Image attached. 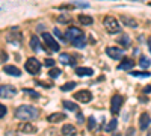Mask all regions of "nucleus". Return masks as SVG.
<instances>
[{
    "label": "nucleus",
    "instance_id": "nucleus-1",
    "mask_svg": "<svg viewBox=\"0 0 151 136\" xmlns=\"http://www.w3.org/2000/svg\"><path fill=\"white\" fill-rule=\"evenodd\" d=\"M65 38L67 41L73 42V45L79 47V48H83L86 45V35L82 29L79 27H68L67 29V33H65Z\"/></svg>",
    "mask_w": 151,
    "mask_h": 136
},
{
    "label": "nucleus",
    "instance_id": "nucleus-2",
    "mask_svg": "<svg viewBox=\"0 0 151 136\" xmlns=\"http://www.w3.org/2000/svg\"><path fill=\"white\" fill-rule=\"evenodd\" d=\"M38 115H40L38 109L33 106H29V104H23L15 110V118L21 119V122H30V121L36 119Z\"/></svg>",
    "mask_w": 151,
    "mask_h": 136
},
{
    "label": "nucleus",
    "instance_id": "nucleus-3",
    "mask_svg": "<svg viewBox=\"0 0 151 136\" xmlns=\"http://www.w3.org/2000/svg\"><path fill=\"white\" fill-rule=\"evenodd\" d=\"M103 24H104V29H106L109 33H118V32L121 30V26H119L118 20H116L115 17H112V15L104 17Z\"/></svg>",
    "mask_w": 151,
    "mask_h": 136
},
{
    "label": "nucleus",
    "instance_id": "nucleus-4",
    "mask_svg": "<svg viewBox=\"0 0 151 136\" xmlns=\"http://www.w3.org/2000/svg\"><path fill=\"white\" fill-rule=\"evenodd\" d=\"M26 71H29L30 74H40L41 73V62L36 58H29L26 60Z\"/></svg>",
    "mask_w": 151,
    "mask_h": 136
},
{
    "label": "nucleus",
    "instance_id": "nucleus-5",
    "mask_svg": "<svg viewBox=\"0 0 151 136\" xmlns=\"http://www.w3.org/2000/svg\"><path fill=\"white\" fill-rule=\"evenodd\" d=\"M42 40H44L45 45L50 48V52H59V44L55 41L53 35H50L48 32H44L42 33Z\"/></svg>",
    "mask_w": 151,
    "mask_h": 136
},
{
    "label": "nucleus",
    "instance_id": "nucleus-6",
    "mask_svg": "<svg viewBox=\"0 0 151 136\" xmlns=\"http://www.w3.org/2000/svg\"><path fill=\"white\" fill-rule=\"evenodd\" d=\"M121 104H122V97L121 95H113L112 100H110V112L113 115H118L119 110H121Z\"/></svg>",
    "mask_w": 151,
    "mask_h": 136
},
{
    "label": "nucleus",
    "instance_id": "nucleus-7",
    "mask_svg": "<svg viewBox=\"0 0 151 136\" xmlns=\"http://www.w3.org/2000/svg\"><path fill=\"white\" fill-rule=\"evenodd\" d=\"M74 100H77L80 103H89L92 100V94H91V91H88V89L77 91L74 94Z\"/></svg>",
    "mask_w": 151,
    "mask_h": 136
},
{
    "label": "nucleus",
    "instance_id": "nucleus-8",
    "mask_svg": "<svg viewBox=\"0 0 151 136\" xmlns=\"http://www.w3.org/2000/svg\"><path fill=\"white\" fill-rule=\"evenodd\" d=\"M17 94V89L12 85H2L0 86V98H12Z\"/></svg>",
    "mask_w": 151,
    "mask_h": 136
},
{
    "label": "nucleus",
    "instance_id": "nucleus-9",
    "mask_svg": "<svg viewBox=\"0 0 151 136\" xmlns=\"http://www.w3.org/2000/svg\"><path fill=\"white\" fill-rule=\"evenodd\" d=\"M106 53H107V56H109L110 59H116V60L124 56V52L121 50L119 47H107V48H106Z\"/></svg>",
    "mask_w": 151,
    "mask_h": 136
},
{
    "label": "nucleus",
    "instance_id": "nucleus-10",
    "mask_svg": "<svg viewBox=\"0 0 151 136\" xmlns=\"http://www.w3.org/2000/svg\"><path fill=\"white\" fill-rule=\"evenodd\" d=\"M6 40H8V42H11V44L20 45L21 41H23V35H21L20 32H11V33L6 35Z\"/></svg>",
    "mask_w": 151,
    "mask_h": 136
},
{
    "label": "nucleus",
    "instance_id": "nucleus-11",
    "mask_svg": "<svg viewBox=\"0 0 151 136\" xmlns=\"http://www.w3.org/2000/svg\"><path fill=\"white\" fill-rule=\"evenodd\" d=\"M59 60H60V64H64V65L76 67V59L71 55H68V53H60L59 55Z\"/></svg>",
    "mask_w": 151,
    "mask_h": 136
},
{
    "label": "nucleus",
    "instance_id": "nucleus-12",
    "mask_svg": "<svg viewBox=\"0 0 151 136\" xmlns=\"http://www.w3.org/2000/svg\"><path fill=\"white\" fill-rule=\"evenodd\" d=\"M133 67H134L133 59L124 58V59L121 60V64L118 65V70H122V71H130V70H133Z\"/></svg>",
    "mask_w": 151,
    "mask_h": 136
},
{
    "label": "nucleus",
    "instance_id": "nucleus-13",
    "mask_svg": "<svg viewBox=\"0 0 151 136\" xmlns=\"http://www.w3.org/2000/svg\"><path fill=\"white\" fill-rule=\"evenodd\" d=\"M18 132L20 133H35L36 127L32 124V122H21L18 126Z\"/></svg>",
    "mask_w": 151,
    "mask_h": 136
},
{
    "label": "nucleus",
    "instance_id": "nucleus-14",
    "mask_svg": "<svg viewBox=\"0 0 151 136\" xmlns=\"http://www.w3.org/2000/svg\"><path fill=\"white\" fill-rule=\"evenodd\" d=\"M64 119H67V115L62 114V112H55V114H50L47 117V121L48 122H60V121H64Z\"/></svg>",
    "mask_w": 151,
    "mask_h": 136
},
{
    "label": "nucleus",
    "instance_id": "nucleus-15",
    "mask_svg": "<svg viewBox=\"0 0 151 136\" xmlns=\"http://www.w3.org/2000/svg\"><path fill=\"white\" fill-rule=\"evenodd\" d=\"M76 74H77L79 77L92 76V74H94V70H92V68H88V67H77V68H76Z\"/></svg>",
    "mask_w": 151,
    "mask_h": 136
},
{
    "label": "nucleus",
    "instance_id": "nucleus-16",
    "mask_svg": "<svg viewBox=\"0 0 151 136\" xmlns=\"http://www.w3.org/2000/svg\"><path fill=\"white\" fill-rule=\"evenodd\" d=\"M150 124H151V118H150V115H148V114H142V115H141V119H139V127H141V130L148 129Z\"/></svg>",
    "mask_w": 151,
    "mask_h": 136
},
{
    "label": "nucleus",
    "instance_id": "nucleus-17",
    "mask_svg": "<svg viewBox=\"0 0 151 136\" xmlns=\"http://www.w3.org/2000/svg\"><path fill=\"white\" fill-rule=\"evenodd\" d=\"M121 23H124L127 27H136L137 26V23H136V20L134 18H132V17H129V15H121Z\"/></svg>",
    "mask_w": 151,
    "mask_h": 136
},
{
    "label": "nucleus",
    "instance_id": "nucleus-18",
    "mask_svg": "<svg viewBox=\"0 0 151 136\" xmlns=\"http://www.w3.org/2000/svg\"><path fill=\"white\" fill-rule=\"evenodd\" d=\"M3 71H5L6 74H9V76H15V77H20V76H21V71H20L17 67H12V65H6V67L3 68Z\"/></svg>",
    "mask_w": 151,
    "mask_h": 136
},
{
    "label": "nucleus",
    "instance_id": "nucleus-19",
    "mask_svg": "<svg viewBox=\"0 0 151 136\" xmlns=\"http://www.w3.org/2000/svg\"><path fill=\"white\" fill-rule=\"evenodd\" d=\"M77 20L80 21V24H83V26H91V24L94 23V18L89 17V15H85V14H80L77 17Z\"/></svg>",
    "mask_w": 151,
    "mask_h": 136
},
{
    "label": "nucleus",
    "instance_id": "nucleus-20",
    "mask_svg": "<svg viewBox=\"0 0 151 136\" xmlns=\"http://www.w3.org/2000/svg\"><path fill=\"white\" fill-rule=\"evenodd\" d=\"M30 48L33 52H40L41 50V42H40V40H38L36 35H33L30 38Z\"/></svg>",
    "mask_w": 151,
    "mask_h": 136
},
{
    "label": "nucleus",
    "instance_id": "nucleus-21",
    "mask_svg": "<svg viewBox=\"0 0 151 136\" xmlns=\"http://www.w3.org/2000/svg\"><path fill=\"white\" fill-rule=\"evenodd\" d=\"M62 133L67 135V136H73L76 133V127L73 124H65L64 127H62Z\"/></svg>",
    "mask_w": 151,
    "mask_h": 136
},
{
    "label": "nucleus",
    "instance_id": "nucleus-22",
    "mask_svg": "<svg viewBox=\"0 0 151 136\" xmlns=\"http://www.w3.org/2000/svg\"><path fill=\"white\" fill-rule=\"evenodd\" d=\"M62 104H64V107H65V109H68V110H73V112H77V110H79V106L76 104V103H73V101H68V100H65V101L62 103Z\"/></svg>",
    "mask_w": 151,
    "mask_h": 136
},
{
    "label": "nucleus",
    "instance_id": "nucleus-23",
    "mask_svg": "<svg viewBox=\"0 0 151 136\" xmlns=\"http://www.w3.org/2000/svg\"><path fill=\"white\" fill-rule=\"evenodd\" d=\"M76 82H68V83H65L64 86H60V91H64V92H68V91H73L74 88H76Z\"/></svg>",
    "mask_w": 151,
    "mask_h": 136
},
{
    "label": "nucleus",
    "instance_id": "nucleus-24",
    "mask_svg": "<svg viewBox=\"0 0 151 136\" xmlns=\"http://www.w3.org/2000/svg\"><path fill=\"white\" fill-rule=\"evenodd\" d=\"M116 126H118V121L116 119H110L107 124H106V132H113L116 129Z\"/></svg>",
    "mask_w": 151,
    "mask_h": 136
},
{
    "label": "nucleus",
    "instance_id": "nucleus-25",
    "mask_svg": "<svg viewBox=\"0 0 151 136\" xmlns=\"http://www.w3.org/2000/svg\"><path fill=\"white\" fill-rule=\"evenodd\" d=\"M23 94H27V95H29V97H32V98H38V97H40V94H38L36 91L29 89V88H24V89H23Z\"/></svg>",
    "mask_w": 151,
    "mask_h": 136
},
{
    "label": "nucleus",
    "instance_id": "nucleus-26",
    "mask_svg": "<svg viewBox=\"0 0 151 136\" xmlns=\"http://www.w3.org/2000/svg\"><path fill=\"white\" fill-rule=\"evenodd\" d=\"M132 76L134 77H150V73L148 71H141V73H137V71H130Z\"/></svg>",
    "mask_w": 151,
    "mask_h": 136
},
{
    "label": "nucleus",
    "instance_id": "nucleus-27",
    "mask_svg": "<svg viewBox=\"0 0 151 136\" xmlns=\"http://www.w3.org/2000/svg\"><path fill=\"white\" fill-rule=\"evenodd\" d=\"M118 42H119V44H122V45H125V47H127V45L130 44V38H129L127 35H121V38L118 40Z\"/></svg>",
    "mask_w": 151,
    "mask_h": 136
},
{
    "label": "nucleus",
    "instance_id": "nucleus-28",
    "mask_svg": "<svg viewBox=\"0 0 151 136\" xmlns=\"http://www.w3.org/2000/svg\"><path fill=\"white\" fill-rule=\"evenodd\" d=\"M139 64H141V67H142V68H148L151 62H150V59H148V58L142 56V58H141V60H139Z\"/></svg>",
    "mask_w": 151,
    "mask_h": 136
},
{
    "label": "nucleus",
    "instance_id": "nucleus-29",
    "mask_svg": "<svg viewBox=\"0 0 151 136\" xmlns=\"http://www.w3.org/2000/svg\"><path fill=\"white\" fill-rule=\"evenodd\" d=\"M48 74H50V77L56 79V77H59V76H60V70H58V68H52V70L48 71Z\"/></svg>",
    "mask_w": 151,
    "mask_h": 136
},
{
    "label": "nucleus",
    "instance_id": "nucleus-30",
    "mask_svg": "<svg viewBox=\"0 0 151 136\" xmlns=\"http://www.w3.org/2000/svg\"><path fill=\"white\" fill-rule=\"evenodd\" d=\"M44 64H45V67H48V68H55V59H52V58H47L45 60H44Z\"/></svg>",
    "mask_w": 151,
    "mask_h": 136
},
{
    "label": "nucleus",
    "instance_id": "nucleus-31",
    "mask_svg": "<svg viewBox=\"0 0 151 136\" xmlns=\"http://www.w3.org/2000/svg\"><path fill=\"white\" fill-rule=\"evenodd\" d=\"M8 60V53L5 50H0V64H3Z\"/></svg>",
    "mask_w": 151,
    "mask_h": 136
},
{
    "label": "nucleus",
    "instance_id": "nucleus-32",
    "mask_svg": "<svg viewBox=\"0 0 151 136\" xmlns=\"http://www.w3.org/2000/svg\"><path fill=\"white\" fill-rule=\"evenodd\" d=\"M94 127H95V118L91 117L89 119H88V129H89V130H94Z\"/></svg>",
    "mask_w": 151,
    "mask_h": 136
},
{
    "label": "nucleus",
    "instance_id": "nucleus-33",
    "mask_svg": "<svg viewBox=\"0 0 151 136\" xmlns=\"http://www.w3.org/2000/svg\"><path fill=\"white\" fill-rule=\"evenodd\" d=\"M53 32H55V35L58 36V38H59V40H60L62 42H65V41H67V38H65V36H64V35L60 33V30H59V29H55Z\"/></svg>",
    "mask_w": 151,
    "mask_h": 136
},
{
    "label": "nucleus",
    "instance_id": "nucleus-34",
    "mask_svg": "<svg viewBox=\"0 0 151 136\" xmlns=\"http://www.w3.org/2000/svg\"><path fill=\"white\" fill-rule=\"evenodd\" d=\"M5 115H6V106H3L0 103V118H3Z\"/></svg>",
    "mask_w": 151,
    "mask_h": 136
},
{
    "label": "nucleus",
    "instance_id": "nucleus-35",
    "mask_svg": "<svg viewBox=\"0 0 151 136\" xmlns=\"http://www.w3.org/2000/svg\"><path fill=\"white\" fill-rule=\"evenodd\" d=\"M59 21H60L62 24H67V23L71 21V18H70V17H59Z\"/></svg>",
    "mask_w": 151,
    "mask_h": 136
},
{
    "label": "nucleus",
    "instance_id": "nucleus-36",
    "mask_svg": "<svg viewBox=\"0 0 151 136\" xmlns=\"http://www.w3.org/2000/svg\"><path fill=\"white\" fill-rule=\"evenodd\" d=\"M134 132H136V130H134L133 127H130V129L127 130V136H134Z\"/></svg>",
    "mask_w": 151,
    "mask_h": 136
},
{
    "label": "nucleus",
    "instance_id": "nucleus-37",
    "mask_svg": "<svg viewBox=\"0 0 151 136\" xmlns=\"http://www.w3.org/2000/svg\"><path fill=\"white\" fill-rule=\"evenodd\" d=\"M77 119H79V122H83V115L79 114V115H77Z\"/></svg>",
    "mask_w": 151,
    "mask_h": 136
},
{
    "label": "nucleus",
    "instance_id": "nucleus-38",
    "mask_svg": "<svg viewBox=\"0 0 151 136\" xmlns=\"http://www.w3.org/2000/svg\"><path fill=\"white\" fill-rule=\"evenodd\" d=\"M145 92H151V86H147V88H145Z\"/></svg>",
    "mask_w": 151,
    "mask_h": 136
},
{
    "label": "nucleus",
    "instance_id": "nucleus-39",
    "mask_svg": "<svg viewBox=\"0 0 151 136\" xmlns=\"http://www.w3.org/2000/svg\"><path fill=\"white\" fill-rule=\"evenodd\" d=\"M148 48H150V52H151V38L148 40Z\"/></svg>",
    "mask_w": 151,
    "mask_h": 136
},
{
    "label": "nucleus",
    "instance_id": "nucleus-40",
    "mask_svg": "<svg viewBox=\"0 0 151 136\" xmlns=\"http://www.w3.org/2000/svg\"><path fill=\"white\" fill-rule=\"evenodd\" d=\"M148 136H151V129H150V130H148Z\"/></svg>",
    "mask_w": 151,
    "mask_h": 136
},
{
    "label": "nucleus",
    "instance_id": "nucleus-41",
    "mask_svg": "<svg viewBox=\"0 0 151 136\" xmlns=\"http://www.w3.org/2000/svg\"><path fill=\"white\" fill-rule=\"evenodd\" d=\"M150 6H151V2H150Z\"/></svg>",
    "mask_w": 151,
    "mask_h": 136
}]
</instances>
